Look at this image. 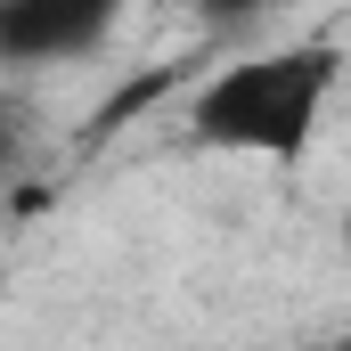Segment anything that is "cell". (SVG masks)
<instances>
[{
  "label": "cell",
  "instance_id": "1",
  "mask_svg": "<svg viewBox=\"0 0 351 351\" xmlns=\"http://www.w3.org/2000/svg\"><path fill=\"white\" fill-rule=\"evenodd\" d=\"M343 82V58L327 41H286V49H254L237 66H221L188 106V139L221 147V156H269V164H302L327 98Z\"/></svg>",
  "mask_w": 351,
  "mask_h": 351
},
{
  "label": "cell",
  "instance_id": "2",
  "mask_svg": "<svg viewBox=\"0 0 351 351\" xmlns=\"http://www.w3.org/2000/svg\"><path fill=\"white\" fill-rule=\"evenodd\" d=\"M114 25H123V0H0V49L16 66L90 58Z\"/></svg>",
  "mask_w": 351,
  "mask_h": 351
},
{
  "label": "cell",
  "instance_id": "3",
  "mask_svg": "<svg viewBox=\"0 0 351 351\" xmlns=\"http://www.w3.org/2000/svg\"><path fill=\"white\" fill-rule=\"evenodd\" d=\"M172 82V74H139V82L123 90V98H114V106H106V114H98V131H114V123H123V114H139V106H156V90Z\"/></svg>",
  "mask_w": 351,
  "mask_h": 351
},
{
  "label": "cell",
  "instance_id": "4",
  "mask_svg": "<svg viewBox=\"0 0 351 351\" xmlns=\"http://www.w3.org/2000/svg\"><path fill=\"white\" fill-rule=\"evenodd\" d=\"M204 16H221V25H237V16H269V8H286V0H196Z\"/></svg>",
  "mask_w": 351,
  "mask_h": 351
}]
</instances>
